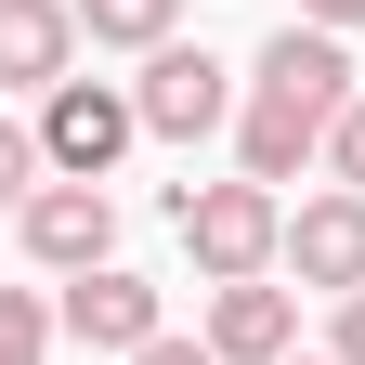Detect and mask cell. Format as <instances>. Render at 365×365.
Masks as SVG:
<instances>
[{
    "label": "cell",
    "instance_id": "cell-1",
    "mask_svg": "<svg viewBox=\"0 0 365 365\" xmlns=\"http://www.w3.org/2000/svg\"><path fill=\"white\" fill-rule=\"evenodd\" d=\"M170 222H182V248H196L209 287H248V274L287 261V209H274V182H170Z\"/></svg>",
    "mask_w": 365,
    "mask_h": 365
},
{
    "label": "cell",
    "instance_id": "cell-2",
    "mask_svg": "<svg viewBox=\"0 0 365 365\" xmlns=\"http://www.w3.org/2000/svg\"><path fill=\"white\" fill-rule=\"evenodd\" d=\"M130 144H144V105H130L118 78H66V91H39V157H53V182H105Z\"/></svg>",
    "mask_w": 365,
    "mask_h": 365
},
{
    "label": "cell",
    "instance_id": "cell-3",
    "mask_svg": "<svg viewBox=\"0 0 365 365\" xmlns=\"http://www.w3.org/2000/svg\"><path fill=\"white\" fill-rule=\"evenodd\" d=\"M130 105H144V130H157V144H209V130L235 118V66H222V53H196V39H157V53H144V78H130Z\"/></svg>",
    "mask_w": 365,
    "mask_h": 365
},
{
    "label": "cell",
    "instance_id": "cell-4",
    "mask_svg": "<svg viewBox=\"0 0 365 365\" xmlns=\"http://www.w3.org/2000/svg\"><path fill=\"white\" fill-rule=\"evenodd\" d=\"M53 327H66L78 352H144V339H170V327H157V287H144V274H118V261H91V274H66Z\"/></svg>",
    "mask_w": 365,
    "mask_h": 365
},
{
    "label": "cell",
    "instance_id": "cell-5",
    "mask_svg": "<svg viewBox=\"0 0 365 365\" xmlns=\"http://www.w3.org/2000/svg\"><path fill=\"white\" fill-rule=\"evenodd\" d=\"M248 91H274V105H313V118L339 130V105H352V39H339V26H300V14H287V26L261 39V78H248Z\"/></svg>",
    "mask_w": 365,
    "mask_h": 365
},
{
    "label": "cell",
    "instance_id": "cell-6",
    "mask_svg": "<svg viewBox=\"0 0 365 365\" xmlns=\"http://www.w3.org/2000/svg\"><path fill=\"white\" fill-rule=\"evenodd\" d=\"M14 235H26V261H53V274H91L118 248V196L105 182H39V196L14 209Z\"/></svg>",
    "mask_w": 365,
    "mask_h": 365
},
{
    "label": "cell",
    "instance_id": "cell-7",
    "mask_svg": "<svg viewBox=\"0 0 365 365\" xmlns=\"http://www.w3.org/2000/svg\"><path fill=\"white\" fill-rule=\"evenodd\" d=\"M287 274H300V287H327V300L365 287V196H352V182H339V196H313V209H287Z\"/></svg>",
    "mask_w": 365,
    "mask_h": 365
},
{
    "label": "cell",
    "instance_id": "cell-8",
    "mask_svg": "<svg viewBox=\"0 0 365 365\" xmlns=\"http://www.w3.org/2000/svg\"><path fill=\"white\" fill-rule=\"evenodd\" d=\"M78 66V0H0V91H66Z\"/></svg>",
    "mask_w": 365,
    "mask_h": 365
},
{
    "label": "cell",
    "instance_id": "cell-9",
    "mask_svg": "<svg viewBox=\"0 0 365 365\" xmlns=\"http://www.w3.org/2000/svg\"><path fill=\"white\" fill-rule=\"evenodd\" d=\"M209 352L222 365H287L300 352V300L261 287V274H248V287H209Z\"/></svg>",
    "mask_w": 365,
    "mask_h": 365
},
{
    "label": "cell",
    "instance_id": "cell-10",
    "mask_svg": "<svg viewBox=\"0 0 365 365\" xmlns=\"http://www.w3.org/2000/svg\"><path fill=\"white\" fill-rule=\"evenodd\" d=\"M300 157H327V118L248 91V118H235V170H248V182H300Z\"/></svg>",
    "mask_w": 365,
    "mask_h": 365
},
{
    "label": "cell",
    "instance_id": "cell-11",
    "mask_svg": "<svg viewBox=\"0 0 365 365\" xmlns=\"http://www.w3.org/2000/svg\"><path fill=\"white\" fill-rule=\"evenodd\" d=\"M182 26V0H78V39H105V53H157Z\"/></svg>",
    "mask_w": 365,
    "mask_h": 365
},
{
    "label": "cell",
    "instance_id": "cell-12",
    "mask_svg": "<svg viewBox=\"0 0 365 365\" xmlns=\"http://www.w3.org/2000/svg\"><path fill=\"white\" fill-rule=\"evenodd\" d=\"M39 352H53V300L0 287V365H39Z\"/></svg>",
    "mask_w": 365,
    "mask_h": 365
},
{
    "label": "cell",
    "instance_id": "cell-13",
    "mask_svg": "<svg viewBox=\"0 0 365 365\" xmlns=\"http://www.w3.org/2000/svg\"><path fill=\"white\" fill-rule=\"evenodd\" d=\"M39 170H53V157H39V130H26V118H0V209H26V196H39Z\"/></svg>",
    "mask_w": 365,
    "mask_h": 365
},
{
    "label": "cell",
    "instance_id": "cell-14",
    "mask_svg": "<svg viewBox=\"0 0 365 365\" xmlns=\"http://www.w3.org/2000/svg\"><path fill=\"white\" fill-rule=\"evenodd\" d=\"M327 170L365 196V91H352V105H339V130H327Z\"/></svg>",
    "mask_w": 365,
    "mask_h": 365
},
{
    "label": "cell",
    "instance_id": "cell-15",
    "mask_svg": "<svg viewBox=\"0 0 365 365\" xmlns=\"http://www.w3.org/2000/svg\"><path fill=\"white\" fill-rule=\"evenodd\" d=\"M327 352H339V365H365V287L339 300V327H327Z\"/></svg>",
    "mask_w": 365,
    "mask_h": 365
},
{
    "label": "cell",
    "instance_id": "cell-16",
    "mask_svg": "<svg viewBox=\"0 0 365 365\" xmlns=\"http://www.w3.org/2000/svg\"><path fill=\"white\" fill-rule=\"evenodd\" d=\"M130 365H222V352H209V339H144Z\"/></svg>",
    "mask_w": 365,
    "mask_h": 365
},
{
    "label": "cell",
    "instance_id": "cell-17",
    "mask_svg": "<svg viewBox=\"0 0 365 365\" xmlns=\"http://www.w3.org/2000/svg\"><path fill=\"white\" fill-rule=\"evenodd\" d=\"M300 26H339V39H352V26H365V0H300Z\"/></svg>",
    "mask_w": 365,
    "mask_h": 365
},
{
    "label": "cell",
    "instance_id": "cell-18",
    "mask_svg": "<svg viewBox=\"0 0 365 365\" xmlns=\"http://www.w3.org/2000/svg\"><path fill=\"white\" fill-rule=\"evenodd\" d=\"M287 365H300V352H287ZM313 365H339V352H313Z\"/></svg>",
    "mask_w": 365,
    "mask_h": 365
}]
</instances>
